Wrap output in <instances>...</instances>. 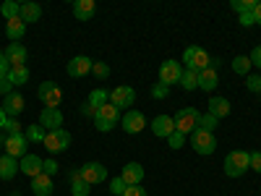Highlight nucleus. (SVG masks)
I'll list each match as a JSON object with an SVG mask.
<instances>
[{
  "instance_id": "obj_1",
  "label": "nucleus",
  "mask_w": 261,
  "mask_h": 196,
  "mask_svg": "<svg viewBox=\"0 0 261 196\" xmlns=\"http://www.w3.org/2000/svg\"><path fill=\"white\" fill-rule=\"evenodd\" d=\"M246 170H251V152L243 149H235L225 157V176L230 178H241Z\"/></svg>"
},
{
  "instance_id": "obj_2",
  "label": "nucleus",
  "mask_w": 261,
  "mask_h": 196,
  "mask_svg": "<svg viewBox=\"0 0 261 196\" xmlns=\"http://www.w3.org/2000/svg\"><path fill=\"white\" fill-rule=\"evenodd\" d=\"M175 131H180V134H193L196 128H199V120H201V113L196 110V107H180V110L175 113Z\"/></svg>"
},
{
  "instance_id": "obj_3",
  "label": "nucleus",
  "mask_w": 261,
  "mask_h": 196,
  "mask_svg": "<svg viewBox=\"0 0 261 196\" xmlns=\"http://www.w3.org/2000/svg\"><path fill=\"white\" fill-rule=\"evenodd\" d=\"M183 65H186L188 71H204V68H209V65H212V55L206 50H201V47H186Z\"/></svg>"
},
{
  "instance_id": "obj_4",
  "label": "nucleus",
  "mask_w": 261,
  "mask_h": 196,
  "mask_svg": "<svg viewBox=\"0 0 261 196\" xmlns=\"http://www.w3.org/2000/svg\"><path fill=\"white\" fill-rule=\"evenodd\" d=\"M118 120H120V110L115 105H102L99 107V113H97V118H94V126H97V131H102V134H107V131H113L115 126H118Z\"/></svg>"
},
{
  "instance_id": "obj_5",
  "label": "nucleus",
  "mask_w": 261,
  "mask_h": 196,
  "mask_svg": "<svg viewBox=\"0 0 261 196\" xmlns=\"http://www.w3.org/2000/svg\"><path fill=\"white\" fill-rule=\"evenodd\" d=\"M37 97H39V102L45 105V107H50V110H58V105H60V100H63V92H60V86H58L55 81H42L39 89H37Z\"/></svg>"
},
{
  "instance_id": "obj_6",
  "label": "nucleus",
  "mask_w": 261,
  "mask_h": 196,
  "mask_svg": "<svg viewBox=\"0 0 261 196\" xmlns=\"http://www.w3.org/2000/svg\"><path fill=\"white\" fill-rule=\"evenodd\" d=\"M47 146V152H53V155H58V152H65L71 146V134L65 128H55V131H47L45 134V141H42Z\"/></svg>"
},
{
  "instance_id": "obj_7",
  "label": "nucleus",
  "mask_w": 261,
  "mask_h": 196,
  "mask_svg": "<svg viewBox=\"0 0 261 196\" xmlns=\"http://www.w3.org/2000/svg\"><path fill=\"white\" fill-rule=\"evenodd\" d=\"M191 144H193V152H199V155H212V152L217 149L214 134H209V131H204V128L193 131V134H191Z\"/></svg>"
},
{
  "instance_id": "obj_8",
  "label": "nucleus",
  "mask_w": 261,
  "mask_h": 196,
  "mask_svg": "<svg viewBox=\"0 0 261 196\" xmlns=\"http://www.w3.org/2000/svg\"><path fill=\"white\" fill-rule=\"evenodd\" d=\"M180 76H183V63H178V60H165L162 65H160V84H165V86H172V84H180Z\"/></svg>"
},
{
  "instance_id": "obj_9",
  "label": "nucleus",
  "mask_w": 261,
  "mask_h": 196,
  "mask_svg": "<svg viewBox=\"0 0 261 196\" xmlns=\"http://www.w3.org/2000/svg\"><path fill=\"white\" fill-rule=\"evenodd\" d=\"M134 102H136V92L130 86H115L110 92V105H115L118 110H130Z\"/></svg>"
},
{
  "instance_id": "obj_10",
  "label": "nucleus",
  "mask_w": 261,
  "mask_h": 196,
  "mask_svg": "<svg viewBox=\"0 0 261 196\" xmlns=\"http://www.w3.org/2000/svg\"><path fill=\"white\" fill-rule=\"evenodd\" d=\"M107 102H110V94H107L105 89H94V92L89 94V100L81 105V113H84V115H89V118H97L99 107L107 105Z\"/></svg>"
},
{
  "instance_id": "obj_11",
  "label": "nucleus",
  "mask_w": 261,
  "mask_h": 196,
  "mask_svg": "<svg viewBox=\"0 0 261 196\" xmlns=\"http://www.w3.org/2000/svg\"><path fill=\"white\" fill-rule=\"evenodd\" d=\"M81 178L89 183V186L105 183V181H107V167H105L102 162H86V165L81 167Z\"/></svg>"
},
{
  "instance_id": "obj_12",
  "label": "nucleus",
  "mask_w": 261,
  "mask_h": 196,
  "mask_svg": "<svg viewBox=\"0 0 261 196\" xmlns=\"http://www.w3.org/2000/svg\"><path fill=\"white\" fill-rule=\"evenodd\" d=\"M92 65H94V60H89L86 55H76V58H71V60H68L65 71H68V76H71V79H81V76H86V74L92 71Z\"/></svg>"
},
{
  "instance_id": "obj_13",
  "label": "nucleus",
  "mask_w": 261,
  "mask_h": 196,
  "mask_svg": "<svg viewBox=\"0 0 261 196\" xmlns=\"http://www.w3.org/2000/svg\"><path fill=\"white\" fill-rule=\"evenodd\" d=\"M27 146H29L27 134L6 136V155H11V157H24V155H27Z\"/></svg>"
},
{
  "instance_id": "obj_14",
  "label": "nucleus",
  "mask_w": 261,
  "mask_h": 196,
  "mask_svg": "<svg viewBox=\"0 0 261 196\" xmlns=\"http://www.w3.org/2000/svg\"><path fill=\"white\" fill-rule=\"evenodd\" d=\"M42 157H37V155H24L21 157V162H18V173H24L27 178H37L39 173H42Z\"/></svg>"
},
{
  "instance_id": "obj_15",
  "label": "nucleus",
  "mask_w": 261,
  "mask_h": 196,
  "mask_svg": "<svg viewBox=\"0 0 261 196\" xmlns=\"http://www.w3.org/2000/svg\"><path fill=\"white\" fill-rule=\"evenodd\" d=\"M144 126H146V118H144V113H139V110H128V113L123 115L125 134H141Z\"/></svg>"
},
{
  "instance_id": "obj_16",
  "label": "nucleus",
  "mask_w": 261,
  "mask_h": 196,
  "mask_svg": "<svg viewBox=\"0 0 261 196\" xmlns=\"http://www.w3.org/2000/svg\"><path fill=\"white\" fill-rule=\"evenodd\" d=\"M172 131H175V120H172V115H157L154 120H151V134L160 136V139H167Z\"/></svg>"
},
{
  "instance_id": "obj_17",
  "label": "nucleus",
  "mask_w": 261,
  "mask_h": 196,
  "mask_svg": "<svg viewBox=\"0 0 261 196\" xmlns=\"http://www.w3.org/2000/svg\"><path fill=\"white\" fill-rule=\"evenodd\" d=\"M39 126L45 128V131L63 128V113H60V107H58V110H50V107H45V110L39 113Z\"/></svg>"
},
{
  "instance_id": "obj_18",
  "label": "nucleus",
  "mask_w": 261,
  "mask_h": 196,
  "mask_svg": "<svg viewBox=\"0 0 261 196\" xmlns=\"http://www.w3.org/2000/svg\"><path fill=\"white\" fill-rule=\"evenodd\" d=\"M120 178L125 181V186H141V181H144V167H141L139 162H128V165L123 167V173H120Z\"/></svg>"
},
{
  "instance_id": "obj_19",
  "label": "nucleus",
  "mask_w": 261,
  "mask_h": 196,
  "mask_svg": "<svg viewBox=\"0 0 261 196\" xmlns=\"http://www.w3.org/2000/svg\"><path fill=\"white\" fill-rule=\"evenodd\" d=\"M0 107L6 110L8 118H13L18 113H24V97H21L18 92H11L8 97H3V105H0Z\"/></svg>"
},
{
  "instance_id": "obj_20",
  "label": "nucleus",
  "mask_w": 261,
  "mask_h": 196,
  "mask_svg": "<svg viewBox=\"0 0 261 196\" xmlns=\"http://www.w3.org/2000/svg\"><path fill=\"white\" fill-rule=\"evenodd\" d=\"M53 178L47 176V173H39L37 178H32V193L34 196H50L53 193Z\"/></svg>"
},
{
  "instance_id": "obj_21",
  "label": "nucleus",
  "mask_w": 261,
  "mask_h": 196,
  "mask_svg": "<svg viewBox=\"0 0 261 196\" xmlns=\"http://www.w3.org/2000/svg\"><path fill=\"white\" fill-rule=\"evenodd\" d=\"M6 58L11 65H27V47L21 42H11L6 47Z\"/></svg>"
},
{
  "instance_id": "obj_22",
  "label": "nucleus",
  "mask_w": 261,
  "mask_h": 196,
  "mask_svg": "<svg viewBox=\"0 0 261 196\" xmlns=\"http://www.w3.org/2000/svg\"><path fill=\"white\" fill-rule=\"evenodd\" d=\"M217 84H220V76H217V68H204V71H199V89H204V92H214L217 89Z\"/></svg>"
},
{
  "instance_id": "obj_23",
  "label": "nucleus",
  "mask_w": 261,
  "mask_h": 196,
  "mask_svg": "<svg viewBox=\"0 0 261 196\" xmlns=\"http://www.w3.org/2000/svg\"><path fill=\"white\" fill-rule=\"evenodd\" d=\"M209 115H214L217 120H220V118H225V115H230V100H225V97H212L209 102Z\"/></svg>"
},
{
  "instance_id": "obj_24",
  "label": "nucleus",
  "mask_w": 261,
  "mask_h": 196,
  "mask_svg": "<svg viewBox=\"0 0 261 196\" xmlns=\"http://www.w3.org/2000/svg\"><path fill=\"white\" fill-rule=\"evenodd\" d=\"M94 11H97L94 0H76V3H73V16L79 21H89L94 16Z\"/></svg>"
},
{
  "instance_id": "obj_25",
  "label": "nucleus",
  "mask_w": 261,
  "mask_h": 196,
  "mask_svg": "<svg viewBox=\"0 0 261 196\" xmlns=\"http://www.w3.org/2000/svg\"><path fill=\"white\" fill-rule=\"evenodd\" d=\"M39 16H42V6L39 3H21L18 18L24 21V24H34V21H39Z\"/></svg>"
},
{
  "instance_id": "obj_26",
  "label": "nucleus",
  "mask_w": 261,
  "mask_h": 196,
  "mask_svg": "<svg viewBox=\"0 0 261 196\" xmlns=\"http://www.w3.org/2000/svg\"><path fill=\"white\" fill-rule=\"evenodd\" d=\"M16 173H18L16 157H11V155H3V157H0V178H3V181H11Z\"/></svg>"
},
{
  "instance_id": "obj_27",
  "label": "nucleus",
  "mask_w": 261,
  "mask_h": 196,
  "mask_svg": "<svg viewBox=\"0 0 261 196\" xmlns=\"http://www.w3.org/2000/svg\"><path fill=\"white\" fill-rule=\"evenodd\" d=\"M6 34H8L11 42H18L21 37L27 34V24L21 18H11V21H6Z\"/></svg>"
},
{
  "instance_id": "obj_28",
  "label": "nucleus",
  "mask_w": 261,
  "mask_h": 196,
  "mask_svg": "<svg viewBox=\"0 0 261 196\" xmlns=\"http://www.w3.org/2000/svg\"><path fill=\"white\" fill-rule=\"evenodd\" d=\"M89 183H86L84 178H81V170H73L71 173V193L73 196H89Z\"/></svg>"
},
{
  "instance_id": "obj_29",
  "label": "nucleus",
  "mask_w": 261,
  "mask_h": 196,
  "mask_svg": "<svg viewBox=\"0 0 261 196\" xmlns=\"http://www.w3.org/2000/svg\"><path fill=\"white\" fill-rule=\"evenodd\" d=\"M8 81H11L13 86L27 84V81H29V68H27V65H11V71H8Z\"/></svg>"
},
{
  "instance_id": "obj_30",
  "label": "nucleus",
  "mask_w": 261,
  "mask_h": 196,
  "mask_svg": "<svg viewBox=\"0 0 261 196\" xmlns=\"http://www.w3.org/2000/svg\"><path fill=\"white\" fill-rule=\"evenodd\" d=\"M180 86L186 92H193V89H199V71H188L183 68V76H180Z\"/></svg>"
},
{
  "instance_id": "obj_31",
  "label": "nucleus",
  "mask_w": 261,
  "mask_h": 196,
  "mask_svg": "<svg viewBox=\"0 0 261 196\" xmlns=\"http://www.w3.org/2000/svg\"><path fill=\"white\" fill-rule=\"evenodd\" d=\"M232 11L238 13V16H243V13H253L256 11V0H232Z\"/></svg>"
},
{
  "instance_id": "obj_32",
  "label": "nucleus",
  "mask_w": 261,
  "mask_h": 196,
  "mask_svg": "<svg viewBox=\"0 0 261 196\" xmlns=\"http://www.w3.org/2000/svg\"><path fill=\"white\" fill-rule=\"evenodd\" d=\"M232 71L241 74V76H248V71H251V58H248V55H238V58L232 60Z\"/></svg>"
},
{
  "instance_id": "obj_33",
  "label": "nucleus",
  "mask_w": 261,
  "mask_h": 196,
  "mask_svg": "<svg viewBox=\"0 0 261 196\" xmlns=\"http://www.w3.org/2000/svg\"><path fill=\"white\" fill-rule=\"evenodd\" d=\"M0 13H3V18H6V21H11V18H18V13H21V6H18V3H13V0H6V3L0 6Z\"/></svg>"
},
{
  "instance_id": "obj_34",
  "label": "nucleus",
  "mask_w": 261,
  "mask_h": 196,
  "mask_svg": "<svg viewBox=\"0 0 261 196\" xmlns=\"http://www.w3.org/2000/svg\"><path fill=\"white\" fill-rule=\"evenodd\" d=\"M45 134H47V131L42 128L39 123L27 128V139H29V141H34V144H42V141H45Z\"/></svg>"
},
{
  "instance_id": "obj_35",
  "label": "nucleus",
  "mask_w": 261,
  "mask_h": 196,
  "mask_svg": "<svg viewBox=\"0 0 261 196\" xmlns=\"http://www.w3.org/2000/svg\"><path fill=\"white\" fill-rule=\"evenodd\" d=\"M217 123H220V120H217L214 115L204 113V115H201V120H199V128H204V131H209V134H214V131H217Z\"/></svg>"
},
{
  "instance_id": "obj_36",
  "label": "nucleus",
  "mask_w": 261,
  "mask_h": 196,
  "mask_svg": "<svg viewBox=\"0 0 261 196\" xmlns=\"http://www.w3.org/2000/svg\"><path fill=\"white\" fill-rule=\"evenodd\" d=\"M183 141H186V134H180V131H172V134L167 136V144H170L172 149H180Z\"/></svg>"
},
{
  "instance_id": "obj_37",
  "label": "nucleus",
  "mask_w": 261,
  "mask_h": 196,
  "mask_svg": "<svg viewBox=\"0 0 261 196\" xmlns=\"http://www.w3.org/2000/svg\"><path fill=\"white\" fill-rule=\"evenodd\" d=\"M92 74L97 79H107V76H110V65H107V63H94L92 65Z\"/></svg>"
},
{
  "instance_id": "obj_38",
  "label": "nucleus",
  "mask_w": 261,
  "mask_h": 196,
  "mask_svg": "<svg viewBox=\"0 0 261 196\" xmlns=\"http://www.w3.org/2000/svg\"><path fill=\"white\" fill-rule=\"evenodd\" d=\"M125 188H128V186H125V181H123L120 176L110 181V191H113L115 196H123V193H125Z\"/></svg>"
},
{
  "instance_id": "obj_39",
  "label": "nucleus",
  "mask_w": 261,
  "mask_h": 196,
  "mask_svg": "<svg viewBox=\"0 0 261 196\" xmlns=\"http://www.w3.org/2000/svg\"><path fill=\"white\" fill-rule=\"evenodd\" d=\"M8 71H11V63H8L6 53H0V81L8 79Z\"/></svg>"
},
{
  "instance_id": "obj_40",
  "label": "nucleus",
  "mask_w": 261,
  "mask_h": 196,
  "mask_svg": "<svg viewBox=\"0 0 261 196\" xmlns=\"http://www.w3.org/2000/svg\"><path fill=\"white\" fill-rule=\"evenodd\" d=\"M6 131H8V136H13V134H21V123L16 120V118H8L6 120V126H3Z\"/></svg>"
},
{
  "instance_id": "obj_41",
  "label": "nucleus",
  "mask_w": 261,
  "mask_h": 196,
  "mask_svg": "<svg viewBox=\"0 0 261 196\" xmlns=\"http://www.w3.org/2000/svg\"><path fill=\"white\" fill-rule=\"evenodd\" d=\"M246 86H248L251 92L258 94V92H261V76H248V79H246Z\"/></svg>"
},
{
  "instance_id": "obj_42",
  "label": "nucleus",
  "mask_w": 261,
  "mask_h": 196,
  "mask_svg": "<svg viewBox=\"0 0 261 196\" xmlns=\"http://www.w3.org/2000/svg\"><path fill=\"white\" fill-rule=\"evenodd\" d=\"M167 92H170V86H165V84H157L154 89H151V97H154V100H165V97H167Z\"/></svg>"
},
{
  "instance_id": "obj_43",
  "label": "nucleus",
  "mask_w": 261,
  "mask_h": 196,
  "mask_svg": "<svg viewBox=\"0 0 261 196\" xmlns=\"http://www.w3.org/2000/svg\"><path fill=\"white\" fill-rule=\"evenodd\" d=\"M42 173H47V176L53 178L55 173H58V165H55L53 160H45V162H42Z\"/></svg>"
},
{
  "instance_id": "obj_44",
  "label": "nucleus",
  "mask_w": 261,
  "mask_h": 196,
  "mask_svg": "<svg viewBox=\"0 0 261 196\" xmlns=\"http://www.w3.org/2000/svg\"><path fill=\"white\" fill-rule=\"evenodd\" d=\"M248 58H251V65H256V68H261V45H258V47H253Z\"/></svg>"
},
{
  "instance_id": "obj_45",
  "label": "nucleus",
  "mask_w": 261,
  "mask_h": 196,
  "mask_svg": "<svg viewBox=\"0 0 261 196\" xmlns=\"http://www.w3.org/2000/svg\"><path fill=\"white\" fill-rule=\"evenodd\" d=\"M251 170L261 173V152H251Z\"/></svg>"
},
{
  "instance_id": "obj_46",
  "label": "nucleus",
  "mask_w": 261,
  "mask_h": 196,
  "mask_svg": "<svg viewBox=\"0 0 261 196\" xmlns=\"http://www.w3.org/2000/svg\"><path fill=\"white\" fill-rule=\"evenodd\" d=\"M123 196H146V191H144L141 186H128Z\"/></svg>"
},
{
  "instance_id": "obj_47",
  "label": "nucleus",
  "mask_w": 261,
  "mask_h": 196,
  "mask_svg": "<svg viewBox=\"0 0 261 196\" xmlns=\"http://www.w3.org/2000/svg\"><path fill=\"white\" fill-rule=\"evenodd\" d=\"M11 89H13V84H11L8 79H6V81H0V94H3V97H8Z\"/></svg>"
},
{
  "instance_id": "obj_48",
  "label": "nucleus",
  "mask_w": 261,
  "mask_h": 196,
  "mask_svg": "<svg viewBox=\"0 0 261 196\" xmlns=\"http://www.w3.org/2000/svg\"><path fill=\"white\" fill-rule=\"evenodd\" d=\"M241 24H243V27H251V24H256L253 13H243V16H241Z\"/></svg>"
},
{
  "instance_id": "obj_49",
  "label": "nucleus",
  "mask_w": 261,
  "mask_h": 196,
  "mask_svg": "<svg viewBox=\"0 0 261 196\" xmlns=\"http://www.w3.org/2000/svg\"><path fill=\"white\" fill-rule=\"evenodd\" d=\"M253 18H256V24H261V3H256V11H253Z\"/></svg>"
},
{
  "instance_id": "obj_50",
  "label": "nucleus",
  "mask_w": 261,
  "mask_h": 196,
  "mask_svg": "<svg viewBox=\"0 0 261 196\" xmlns=\"http://www.w3.org/2000/svg\"><path fill=\"white\" fill-rule=\"evenodd\" d=\"M6 120H8V115H6V110H3V107H0V128L6 126Z\"/></svg>"
}]
</instances>
